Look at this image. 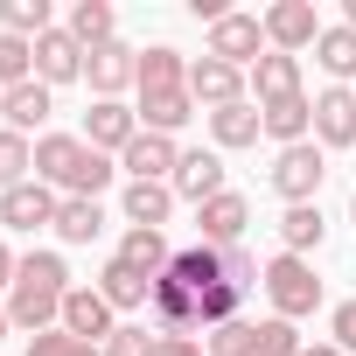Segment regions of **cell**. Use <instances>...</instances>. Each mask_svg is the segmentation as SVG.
I'll list each match as a JSON object with an SVG mask.
<instances>
[{
  "instance_id": "33",
  "label": "cell",
  "mask_w": 356,
  "mask_h": 356,
  "mask_svg": "<svg viewBox=\"0 0 356 356\" xmlns=\"http://www.w3.org/2000/svg\"><path fill=\"white\" fill-rule=\"evenodd\" d=\"M29 77H35V42L0 35V91H15V84H29Z\"/></svg>"
},
{
  "instance_id": "9",
  "label": "cell",
  "mask_w": 356,
  "mask_h": 356,
  "mask_svg": "<svg viewBox=\"0 0 356 356\" xmlns=\"http://www.w3.org/2000/svg\"><path fill=\"white\" fill-rule=\"evenodd\" d=\"M133 140H140V112H133V105L98 98V105L84 112V147H98V154H126Z\"/></svg>"
},
{
  "instance_id": "19",
  "label": "cell",
  "mask_w": 356,
  "mask_h": 356,
  "mask_svg": "<svg viewBox=\"0 0 356 356\" xmlns=\"http://www.w3.org/2000/svg\"><path fill=\"white\" fill-rule=\"evenodd\" d=\"M293 91H300V56L266 49V56L252 63V105H273V98H293Z\"/></svg>"
},
{
  "instance_id": "17",
  "label": "cell",
  "mask_w": 356,
  "mask_h": 356,
  "mask_svg": "<svg viewBox=\"0 0 356 356\" xmlns=\"http://www.w3.org/2000/svg\"><path fill=\"white\" fill-rule=\"evenodd\" d=\"M35 77L56 91V84H70V77H84V42L70 35V29H49L42 42H35Z\"/></svg>"
},
{
  "instance_id": "11",
  "label": "cell",
  "mask_w": 356,
  "mask_h": 356,
  "mask_svg": "<svg viewBox=\"0 0 356 356\" xmlns=\"http://www.w3.org/2000/svg\"><path fill=\"white\" fill-rule=\"evenodd\" d=\"M314 147H356V91L349 84L314 91Z\"/></svg>"
},
{
  "instance_id": "10",
  "label": "cell",
  "mask_w": 356,
  "mask_h": 356,
  "mask_svg": "<svg viewBox=\"0 0 356 356\" xmlns=\"http://www.w3.org/2000/svg\"><path fill=\"white\" fill-rule=\"evenodd\" d=\"M245 70H231V63H217V56H196L189 63V98L196 105H210V112H224V105H245Z\"/></svg>"
},
{
  "instance_id": "32",
  "label": "cell",
  "mask_w": 356,
  "mask_h": 356,
  "mask_svg": "<svg viewBox=\"0 0 356 356\" xmlns=\"http://www.w3.org/2000/svg\"><path fill=\"white\" fill-rule=\"evenodd\" d=\"M63 29H70L84 49H98V42H112V8H105V0H77Z\"/></svg>"
},
{
  "instance_id": "2",
  "label": "cell",
  "mask_w": 356,
  "mask_h": 356,
  "mask_svg": "<svg viewBox=\"0 0 356 356\" xmlns=\"http://www.w3.org/2000/svg\"><path fill=\"white\" fill-rule=\"evenodd\" d=\"M112 154H98V147H84V133H42L35 140V182H49V189H63V196H84V203H98V189H112Z\"/></svg>"
},
{
  "instance_id": "18",
  "label": "cell",
  "mask_w": 356,
  "mask_h": 356,
  "mask_svg": "<svg viewBox=\"0 0 356 356\" xmlns=\"http://www.w3.org/2000/svg\"><path fill=\"white\" fill-rule=\"evenodd\" d=\"M49 112H56V91H49L42 77H29V84H15L8 98H0V119H8V133H22V140H29Z\"/></svg>"
},
{
  "instance_id": "28",
  "label": "cell",
  "mask_w": 356,
  "mask_h": 356,
  "mask_svg": "<svg viewBox=\"0 0 356 356\" xmlns=\"http://www.w3.org/2000/svg\"><path fill=\"white\" fill-rule=\"evenodd\" d=\"M56 22H49V0H0V35H22V42H42Z\"/></svg>"
},
{
  "instance_id": "5",
  "label": "cell",
  "mask_w": 356,
  "mask_h": 356,
  "mask_svg": "<svg viewBox=\"0 0 356 356\" xmlns=\"http://www.w3.org/2000/svg\"><path fill=\"white\" fill-rule=\"evenodd\" d=\"M328 182V154L314 147V140H300V147H280V161H273V189L286 196V210L293 203H314V189Z\"/></svg>"
},
{
  "instance_id": "13",
  "label": "cell",
  "mask_w": 356,
  "mask_h": 356,
  "mask_svg": "<svg viewBox=\"0 0 356 356\" xmlns=\"http://www.w3.org/2000/svg\"><path fill=\"white\" fill-rule=\"evenodd\" d=\"M56 189L49 182H22V189H8V196H0V224H8V231H42V224H56Z\"/></svg>"
},
{
  "instance_id": "26",
  "label": "cell",
  "mask_w": 356,
  "mask_h": 356,
  "mask_svg": "<svg viewBox=\"0 0 356 356\" xmlns=\"http://www.w3.org/2000/svg\"><path fill=\"white\" fill-rule=\"evenodd\" d=\"M147 91H189V56L168 49V42L147 49V56H140V98H147Z\"/></svg>"
},
{
  "instance_id": "37",
  "label": "cell",
  "mask_w": 356,
  "mask_h": 356,
  "mask_svg": "<svg viewBox=\"0 0 356 356\" xmlns=\"http://www.w3.org/2000/svg\"><path fill=\"white\" fill-rule=\"evenodd\" d=\"M154 349H161V335H154V328H140V321L112 328V342H105V356H154Z\"/></svg>"
},
{
  "instance_id": "38",
  "label": "cell",
  "mask_w": 356,
  "mask_h": 356,
  "mask_svg": "<svg viewBox=\"0 0 356 356\" xmlns=\"http://www.w3.org/2000/svg\"><path fill=\"white\" fill-rule=\"evenodd\" d=\"M217 259H224V280H231V286H238V293H252V286H259V280H266V273H259V259H252V252H245V245H231V252H217Z\"/></svg>"
},
{
  "instance_id": "30",
  "label": "cell",
  "mask_w": 356,
  "mask_h": 356,
  "mask_svg": "<svg viewBox=\"0 0 356 356\" xmlns=\"http://www.w3.org/2000/svg\"><path fill=\"white\" fill-rule=\"evenodd\" d=\"M321 231H328V224H321V210H314V203H293V210L280 217V245H286L293 259H307V252L321 245Z\"/></svg>"
},
{
  "instance_id": "8",
  "label": "cell",
  "mask_w": 356,
  "mask_h": 356,
  "mask_svg": "<svg viewBox=\"0 0 356 356\" xmlns=\"http://www.w3.org/2000/svg\"><path fill=\"white\" fill-rule=\"evenodd\" d=\"M266 42L300 56L321 42V15H314V0H280V8H266Z\"/></svg>"
},
{
  "instance_id": "41",
  "label": "cell",
  "mask_w": 356,
  "mask_h": 356,
  "mask_svg": "<svg viewBox=\"0 0 356 356\" xmlns=\"http://www.w3.org/2000/svg\"><path fill=\"white\" fill-rule=\"evenodd\" d=\"M300 356H349V349H335V342H307Z\"/></svg>"
},
{
  "instance_id": "22",
  "label": "cell",
  "mask_w": 356,
  "mask_h": 356,
  "mask_svg": "<svg viewBox=\"0 0 356 356\" xmlns=\"http://www.w3.org/2000/svg\"><path fill=\"white\" fill-rule=\"evenodd\" d=\"M175 217V189L168 182H126V224L133 231H161Z\"/></svg>"
},
{
  "instance_id": "44",
  "label": "cell",
  "mask_w": 356,
  "mask_h": 356,
  "mask_svg": "<svg viewBox=\"0 0 356 356\" xmlns=\"http://www.w3.org/2000/svg\"><path fill=\"white\" fill-rule=\"evenodd\" d=\"M349 217H356V196H349Z\"/></svg>"
},
{
  "instance_id": "34",
  "label": "cell",
  "mask_w": 356,
  "mask_h": 356,
  "mask_svg": "<svg viewBox=\"0 0 356 356\" xmlns=\"http://www.w3.org/2000/svg\"><path fill=\"white\" fill-rule=\"evenodd\" d=\"M210 356H259V321H224V328H210Z\"/></svg>"
},
{
  "instance_id": "42",
  "label": "cell",
  "mask_w": 356,
  "mask_h": 356,
  "mask_svg": "<svg viewBox=\"0 0 356 356\" xmlns=\"http://www.w3.org/2000/svg\"><path fill=\"white\" fill-rule=\"evenodd\" d=\"M342 29H356V0H342Z\"/></svg>"
},
{
  "instance_id": "23",
  "label": "cell",
  "mask_w": 356,
  "mask_h": 356,
  "mask_svg": "<svg viewBox=\"0 0 356 356\" xmlns=\"http://www.w3.org/2000/svg\"><path fill=\"white\" fill-rule=\"evenodd\" d=\"M112 259H126V266H133V273H140V280H161V273H168V266H175V245H168V238H161V231H126V238H119V252H112Z\"/></svg>"
},
{
  "instance_id": "40",
  "label": "cell",
  "mask_w": 356,
  "mask_h": 356,
  "mask_svg": "<svg viewBox=\"0 0 356 356\" xmlns=\"http://www.w3.org/2000/svg\"><path fill=\"white\" fill-rule=\"evenodd\" d=\"M15 273H22V259H15L8 245H0V286H15Z\"/></svg>"
},
{
  "instance_id": "12",
  "label": "cell",
  "mask_w": 356,
  "mask_h": 356,
  "mask_svg": "<svg viewBox=\"0 0 356 356\" xmlns=\"http://www.w3.org/2000/svg\"><path fill=\"white\" fill-rule=\"evenodd\" d=\"M119 168L133 175V182H175V168H182V147H175L168 133H147V126H140V140L119 154Z\"/></svg>"
},
{
  "instance_id": "4",
  "label": "cell",
  "mask_w": 356,
  "mask_h": 356,
  "mask_svg": "<svg viewBox=\"0 0 356 356\" xmlns=\"http://www.w3.org/2000/svg\"><path fill=\"white\" fill-rule=\"evenodd\" d=\"M266 293H273V314L280 321H300V314H314L321 307V280H314V266L307 259H293V252H280L273 266H266V280H259Z\"/></svg>"
},
{
  "instance_id": "16",
  "label": "cell",
  "mask_w": 356,
  "mask_h": 356,
  "mask_svg": "<svg viewBox=\"0 0 356 356\" xmlns=\"http://www.w3.org/2000/svg\"><path fill=\"white\" fill-rule=\"evenodd\" d=\"M63 328L105 349L119 321H112V307H105V293H98V286H70V293H63Z\"/></svg>"
},
{
  "instance_id": "31",
  "label": "cell",
  "mask_w": 356,
  "mask_h": 356,
  "mask_svg": "<svg viewBox=\"0 0 356 356\" xmlns=\"http://www.w3.org/2000/svg\"><path fill=\"white\" fill-rule=\"evenodd\" d=\"M29 175H35V140H22V133H8V126H0V196H8V189H22Z\"/></svg>"
},
{
  "instance_id": "35",
  "label": "cell",
  "mask_w": 356,
  "mask_h": 356,
  "mask_svg": "<svg viewBox=\"0 0 356 356\" xmlns=\"http://www.w3.org/2000/svg\"><path fill=\"white\" fill-rule=\"evenodd\" d=\"M29 356H105V349L70 335V328H42V335H29Z\"/></svg>"
},
{
  "instance_id": "3",
  "label": "cell",
  "mask_w": 356,
  "mask_h": 356,
  "mask_svg": "<svg viewBox=\"0 0 356 356\" xmlns=\"http://www.w3.org/2000/svg\"><path fill=\"white\" fill-rule=\"evenodd\" d=\"M63 293H70V266L56 252H29L22 273H15V286H8V321L29 328V335H42L49 321L63 328Z\"/></svg>"
},
{
  "instance_id": "24",
  "label": "cell",
  "mask_w": 356,
  "mask_h": 356,
  "mask_svg": "<svg viewBox=\"0 0 356 356\" xmlns=\"http://www.w3.org/2000/svg\"><path fill=\"white\" fill-rule=\"evenodd\" d=\"M98 293H105V307H112V314H126V307H147V300H154V280H140L126 259H105Z\"/></svg>"
},
{
  "instance_id": "39",
  "label": "cell",
  "mask_w": 356,
  "mask_h": 356,
  "mask_svg": "<svg viewBox=\"0 0 356 356\" xmlns=\"http://www.w3.org/2000/svg\"><path fill=\"white\" fill-rule=\"evenodd\" d=\"M154 356H203V342H196V335H161Z\"/></svg>"
},
{
  "instance_id": "45",
  "label": "cell",
  "mask_w": 356,
  "mask_h": 356,
  "mask_svg": "<svg viewBox=\"0 0 356 356\" xmlns=\"http://www.w3.org/2000/svg\"><path fill=\"white\" fill-rule=\"evenodd\" d=\"M0 98H8V91H0Z\"/></svg>"
},
{
  "instance_id": "1",
  "label": "cell",
  "mask_w": 356,
  "mask_h": 356,
  "mask_svg": "<svg viewBox=\"0 0 356 356\" xmlns=\"http://www.w3.org/2000/svg\"><path fill=\"white\" fill-rule=\"evenodd\" d=\"M238 307H245V293L224 280L217 245H189V252H175V266L154 280V300H147L154 335H203V328L238 321Z\"/></svg>"
},
{
  "instance_id": "36",
  "label": "cell",
  "mask_w": 356,
  "mask_h": 356,
  "mask_svg": "<svg viewBox=\"0 0 356 356\" xmlns=\"http://www.w3.org/2000/svg\"><path fill=\"white\" fill-rule=\"evenodd\" d=\"M307 342H300V328L293 321H280V314H266L259 321V356H300Z\"/></svg>"
},
{
  "instance_id": "6",
  "label": "cell",
  "mask_w": 356,
  "mask_h": 356,
  "mask_svg": "<svg viewBox=\"0 0 356 356\" xmlns=\"http://www.w3.org/2000/svg\"><path fill=\"white\" fill-rule=\"evenodd\" d=\"M203 56H217V63H231V70H252L259 56H266V15H224L217 29H210V49Z\"/></svg>"
},
{
  "instance_id": "27",
  "label": "cell",
  "mask_w": 356,
  "mask_h": 356,
  "mask_svg": "<svg viewBox=\"0 0 356 356\" xmlns=\"http://www.w3.org/2000/svg\"><path fill=\"white\" fill-rule=\"evenodd\" d=\"M49 231H56L63 245H91V238L105 231V210H98V203H84V196H63V203H56V224H49Z\"/></svg>"
},
{
  "instance_id": "25",
  "label": "cell",
  "mask_w": 356,
  "mask_h": 356,
  "mask_svg": "<svg viewBox=\"0 0 356 356\" xmlns=\"http://www.w3.org/2000/svg\"><path fill=\"white\" fill-rule=\"evenodd\" d=\"M189 119H196V98H189V91H147V98H140V126H147V133H168V140H175Z\"/></svg>"
},
{
  "instance_id": "15",
  "label": "cell",
  "mask_w": 356,
  "mask_h": 356,
  "mask_svg": "<svg viewBox=\"0 0 356 356\" xmlns=\"http://www.w3.org/2000/svg\"><path fill=\"white\" fill-rule=\"evenodd\" d=\"M245 224H252V203L245 196H210L203 210H196V231H203V245H217V252H231L238 238H245Z\"/></svg>"
},
{
  "instance_id": "29",
  "label": "cell",
  "mask_w": 356,
  "mask_h": 356,
  "mask_svg": "<svg viewBox=\"0 0 356 356\" xmlns=\"http://www.w3.org/2000/svg\"><path fill=\"white\" fill-rule=\"evenodd\" d=\"M314 63H321L335 84H349V77H356V29H342V22H335V29H321V42H314Z\"/></svg>"
},
{
  "instance_id": "21",
  "label": "cell",
  "mask_w": 356,
  "mask_h": 356,
  "mask_svg": "<svg viewBox=\"0 0 356 356\" xmlns=\"http://www.w3.org/2000/svg\"><path fill=\"white\" fill-rule=\"evenodd\" d=\"M259 133H266V112L245 98V105H224V112H210V140L231 154V147H259Z\"/></svg>"
},
{
  "instance_id": "43",
  "label": "cell",
  "mask_w": 356,
  "mask_h": 356,
  "mask_svg": "<svg viewBox=\"0 0 356 356\" xmlns=\"http://www.w3.org/2000/svg\"><path fill=\"white\" fill-rule=\"evenodd\" d=\"M8 328H15V321H8V307H0V335H8Z\"/></svg>"
},
{
  "instance_id": "14",
  "label": "cell",
  "mask_w": 356,
  "mask_h": 356,
  "mask_svg": "<svg viewBox=\"0 0 356 356\" xmlns=\"http://www.w3.org/2000/svg\"><path fill=\"white\" fill-rule=\"evenodd\" d=\"M182 203H210V196H224V154H210V147H196V154H182V168H175V182H168Z\"/></svg>"
},
{
  "instance_id": "7",
  "label": "cell",
  "mask_w": 356,
  "mask_h": 356,
  "mask_svg": "<svg viewBox=\"0 0 356 356\" xmlns=\"http://www.w3.org/2000/svg\"><path fill=\"white\" fill-rule=\"evenodd\" d=\"M84 84H91L98 98H119L126 84H140V49H126L119 35L98 42V49H84Z\"/></svg>"
},
{
  "instance_id": "20",
  "label": "cell",
  "mask_w": 356,
  "mask_h": 356,
  "mask_svg": "<svg viewBox=\"0 0 356 356\" xmlns=\"http://www.w3.org/2000/svg\"><path fill=\"white\" fill-rule=\"evenodd\" d=\"M259 112H266V133H273L280 147H300V140L314 133V98H307V91L273 98V105H259Z\"/></svg>"
}]
</instances>
